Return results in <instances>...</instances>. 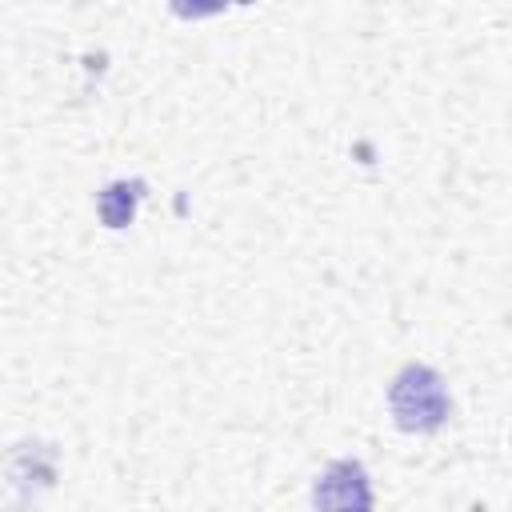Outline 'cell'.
I'll list each match as a JSON object with an SVG mask.
<instances>
[{
    "instance_id": "cell-1",
    "label": "cell",
    "mask_w": 512,
    "mask_h": 512,
    "mask_svg": "<svg viewBox=\"0 0 512 512\" xmlns=\"http://www.w3.org/2000/svg\"><path fill=\"white\" fill-rule=\"evenodd\" d=\"M388 408L404 432H436L452 412L448 384L428 364H404L388 388Z\"/></svg>"
},
{
    "instance_id": "cell-2",
    "label": "cell",
    "mask_w": 512,
    "mask_h": 512,
    "mask_svg": "<svg viewBox=\"0 0 512 512\" xmlns=\"http://www.w3.org/2000/svg\"><path fill=\"white\" fill-rule=\"evenodd\" d=\"M316 512H372V480L360 460H332L312 484Z\"/></svg>"
},
{
    "instance_id": "cell-3",
    "label": "cell",
    "mask_w": 512,
    "mask_h": 512,
    "mask_svg": "<svg viewBox=\"0 0 512 512\" xmlns=\"http://www.w3.org/2000/svg\"><path fill=\"white\" fill-rule=\"evenodd\" d=\"M136 196H140V184L132 180V184H108L104 192H100V216H104V224L108 228H124L128 220H132V212H136Z\"/></svg>"
}]
</instances>
